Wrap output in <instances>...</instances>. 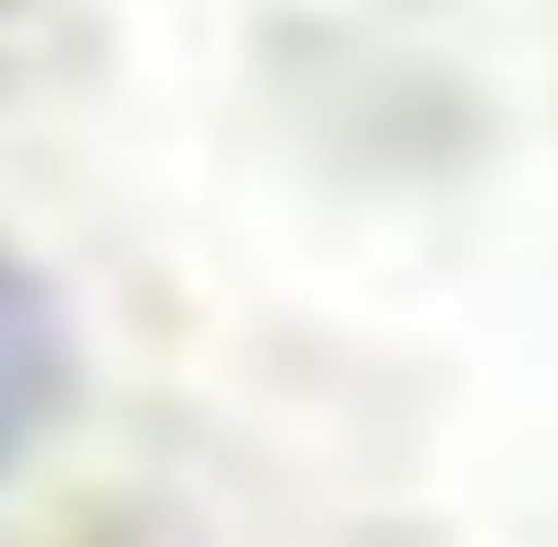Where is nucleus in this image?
I'll return each mask as SVG.
<instances>
[{
    "instance_id": "f257e3e1",
    "label": "nucleus",
    "mask_w": 558,
    "mask_h": 547,
    "mask_svg": "<svg viewBox=\"0 0 558 547\" xmlns=\"http://www.w3.org/2000/svg\"><path fill=\"white\" fill-rule=\"evenodd\" d=\"M54 387V333H44V301L22 290V269H0V462L22 451V429Z\"/></svg>"
}]
</instances>
